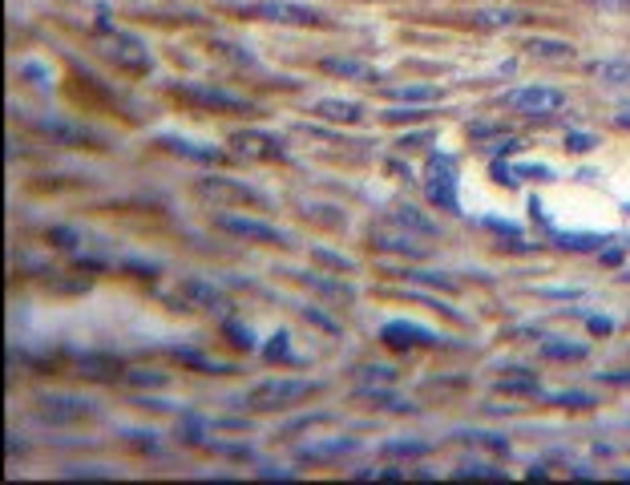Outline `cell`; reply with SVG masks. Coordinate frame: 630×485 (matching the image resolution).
Wrapping results in <instances>:
<instances>
[{"instance_id":"cell-5","label":"cell","mask_w":630,"mask_h":485,"mask_svg":"<svg viewBox=\"0 0 630 485\" xmlns=\"http://www.w3.org/2000/svg\"><path fill=\"white\" fill-rule=\"evenodd\" d=\"M194 194L202 203H210L215 211H235V207H267V194L239 182V178H227V174H206V178H194Z\"/></svg>"},{"instance_id":"cell-15","label":"cell","mask_w":630,"mask_h":485,"mask_svg":"<svg viewBox=\"0 0 630 485\" xmlns=\"http://www.w3.org/2000/svg\"><path fill=\"white\" fill-rule=\"evenodd\" d=\"M283 275H291L295 283H303L307 291H315V296H324L332 304H356V291L344 279H328L320 271H283Z\"/></svg>"},{"instance_id":"cell-40","label":"cell","mask_w":630,"mask_h":485,"mask_svg":"<svg viewBox=\"0 0 630 485\" xmlns=\"http://www.w3.org/2000/svg\"><path fill=\"white\" fill-rule=\"evenodd\" d=\"M49 243H53V247H61V251H77L81 235H77L73 227H49Z\"/></svg>"},{"instance_id":"cell-41","label":"cell","mask_w":630,"mask_h":485,"mask_svg":"<svg viewBox=\"0 0 630 485\" xmlns=\"http://www.w3.org/2000/svg\"><path fill=\"white\" fill-rule=\"evenodd\" d=\"M223 336H231V344H235V348H247V352L255 348L251 328H243V324H235V320H227V324H223Z\"/></svg>"},{"instance_id":"cell-24","label":"cell","mask_w":630,"mask_h":485,"mask_svg":"<svg viewBox=\"0 0 630 485\" xmlns=\"http://www.w3.org/2000/svg\"><path fill=\"white\" fill-rule=\"evenodd\" d=\"M586 73L602 85H614V89H630V61L622 57H602V61H590Z\"/></svg>"},{"instance_id":"cell-21","label":"cell","mask_w":630,"mask_h":485,"mask_svg":"<svg viewBox=\"0 0 630 485\" xmlns=\"http://www.w3.org/2000/svg\"><path fill=\"white\" fill-rule=\"evenodd\" d=\"M521 21H525V13H517V9H473L469 13V25L477 33H505V29H513Z\"/></svg>"},{"instance_id":"cell-34","label":"cell","mask_w":630,"mask_h":485,"mask_svg":"<svg viewBox=\"0 0 630 485\" xmlns=\"http://www.w3.org/2000/svg\"><path fill=\"white\" fill-rule=\"evenodd\" d=\"M17 73H21V77H33L37 89H53V69L41 65V61H33V57H25V61L17 65Z\"/></svg>"},{"instance_id":"cell-39","label":"cell","mask_w":630,"mask_h":485,"mask_svg":"<svg viewBox=\"0 0 630 485\" xmlns=\"http://www.w3.org/2000/svg\"><path fill=\"white\" fill-rule=\"evenodd\" d=\"M582 5H590L602 17H630V0H582Z\"/></svg>"},{"instance_id":"cell-49","label":"cell","mask_w":630,"mask_h":485,"mask_svg":"<svg viewBox=\"0 0 630 485\" xmlns=\"http://www.w3.org/2000/svg\"><path fill=\"white\" fill-rule=\"evenodd\" d=\"M586 328H590L594 336H610V332H614V320H606V316H590Z\"/></svg>"},{"instance_id":"cell-4","label":"cell","mask_w":630,"mask_h":485,"mask_svg":"<svg viewBox=\"0 0 630 485\" xmlns=\"http://www.w3.org/2000/svg\"><path fill=\"white\" fill-rule=\"evenodd\" d=\"M324 380H295V376H271V380H259L255 388H247L243 405L255 409V413H279V409H295L311 397H324Z\"/></svg>"},{"instance_id":"cell-51","label":"cell","mask_w":630,"mask_h":485,"mask_svg":"<svg viewBox=\"0 0 630 485\" xmlns=\"http://www.w3.org/2000/svg\"><path fill=\"white\" fill-rule=\"evenodd\" d=\"M602 384H630V372H598Z\"/></svg>"},{"instance_id":"cell-10","label":"cell","mask_w":630,"mask_h":485,"mask_svg":"<svg viewBox=\"0 0 630 485\" xmlns=\"http://www.w3.org/2000/svg\"><path fill=\"white\" fill-rule=\"evenodd\" d=\"M215 231L223 235H235V239H247V243H259V247H287L291 235L263 223V219H247V215H235V211H219L215 215Z\"/></svg>"},{"instance_id":"cell-45","label":"cell","mask_w":630,"mask_h":485,"mask_svg":"<svg viewBox=\"0 0 630 485\" xmlns=\"http://www.w3.org/2000/svg\"><path fill=\"white\" fill-rule=\"evenodd\" d=\"M594 146H598L594 134H566V150H574V154H590Z\"/></svg>"},{"instance_id":"cell-44","label":"cell","mask_w":630,"mask_h":485,"mask_svg":"<svg viewBox=\"0 0 630 485\" xmlns=\"http://www.w3.org/2000/svg\"><path fill=\"white\" fill-rule=\"evenodd\" d=\"M315 425H332V417H328V413H315V417H299V421L283 425L279 433H283V437H291V433H303V429H315Z\"/></svg>"},{"instance_id":"cell-13","label":"cell","mask_w":630,"mask_h":485,"mask_svg":"<svg viewBox=\"0 0 630 485\" xmlns=\"http://www.w3.org/2000/svg\"><path fill=\"white\" fill-rule=\"evenodd\" d=\"M231 154L235 158H247V162H283L287 150L275 134H263V130H235L231 134Z\"/></svg>"},{"instance_id":"cell-22","label":"cell","mask_w":630,"mask_h":485,"mask_svg":"<svg viewBox=\"0 0 630 485\" xmlns=\"http://www.w3.org/2000/svg\"><path fill=\"white\" fill-rule=\"evenodd\" d=\"M384 97H396V102L408 106H433L441 102V85H425V81H408V85H380Z\"/></svg>"},{"instance_id":"cell-35","label":"cell","mask_w":630,"mask_h":485,"mask_svg":"<svg viewBox=\"0 0 630 485\" xmlns=\"http://www.w3.org/2000/svg\"><path fill=\"white\" fill-rule=\"evenodd\" d=\"M126 384H134V388H166L170 376H166V372H154V368H130V372H126Z\"/></svg>"},{"instance_id":"cell-31","label":"cell","mask_w":630,"mask_h":485,"mask_svg":"<svg viewBox=\"0 0 630 485\" xmlns=\"http://www.w3.org/2000/svg\"><path fill=\"white\" fill-rule=\"evenodd\" d=\"M271 364H299V356L291 352V336L287 332H275L271 336V344H267V352H263Z\"/></svg>"},{"instance_id":"cell-38","label":"cell","mask_w":630,"mask_h":485,"mask_svg":"<svg viewBox=\"0 0 630 485\" xmlns=\"http://www.w3.org/2000/svg\"><path fill=\"white\" fill-rule=\"evenodd\" d=\"M465 441H473V445H481V449H489V453H509V441L505 437H497V433H461Z\"/></svg>"},{"instance_id":"cell-54","label":"cell","mask_w":630,"mask_h":485,"mask_svg":"<svg viewBox=\"0 0 630 485\" xmlns=\"http://www.w3.org/2000/svg\"><path fill=\"white\" fill-rule=\"evenodd\" d=\"M622 283H630V271H622Z\"/></svg>"},{"instance_id":"cell-46","label":"cell","mask_w":630,"mask_h":485,"mask_svg":"<svg viewBox=\"0 0 630 485\" xmlns=\"http://www.w3.org/2000/svg\"><path fill=\"white\" fill-rule=\"evenodd\" d=\"M303 320H307V324H315V328H324V332H332V336L340 332V324H336V320H328L324 312H315V308H303Z\"/></svg>"},{"instance_id":"cell-47","label":"cell","mask_w":630,"mask_h":485,"mask_svg":"<svg viewBox=\"0 0 630 485\" xmlns=\"http://www.w3.org/2000/svg\"><path fill=\"white\" fill-rule=\"evenodd\" d=\"M598 243H602L598 235H562V247H570V251H590Z\"/></svg>"},{"instance_id":"cell-52","label":"cell","mask_w":630,"mask_h":485,"mask_svg":"<svg viewBox=\"0 0 630 485\" xmlns=\"http://www.w3.org/2000/svg\"><path fill=\"white\" fill-rule=\"evenodd\" d=\"M602 263H606V267H618V263H622V251H618V247H610V251L602 255Z\"/></svg>"},{"instance_id":"cell-43","label":"cell","mask_w":630,"mask_h":485,"mask_svg":"<svg viewBox=\"0 0 630 485\" xmlns=\"http://www.w3.org/2000/svg\"><path fill=\"white\" fill-rule=\"evenodd\" d=\"M457 477H493V481H501L505 473L493 469V465H485V461H465V465L457 469Z\"/></svg>"},{"instance_id":"cell-18","label":"cell","mask_w":630,"mask_h":485,"mask_svg":"<svg viewBox=\"0 0 630 485\" xmlns=\"http://www.w3.org/2000/svg\"><path fill=\"white\" fill-rule=\"evenodd\" d=\"M521 49H525V57H534L542 65H570L578 57V49L558 37H530V41H521Z\"/></svg>"},{"instance_id":"cell-23","label":"cell","mask_w":630,"mask_h":485,"mask_svg":"<svg viewBox=\"0 0 630 485\" xmlns=\"http://www.w3.org/2000/svg\"><path fill=\"white\" fill-rule=\"evenodd\" d=\"M497 393H501V397H538V393H542V380H538V372H530V368H513V372H505V376L497 380Z\"/></svg>"},{"instance_id":"cell-1","label":"cell","mask_w":630,"mask_h":485,"mask_svg":"<svg viewBox=\"0 0 630 485\" xmlns=\"http://www.w3.org/2000/svg\"><path fill=\"white\" fill-rule=\"evenodd\" d=\"M223 13L239 21H267V25H295V29H332L336 21L324 9L295 5V0H223Z\"/></svg>"},{"instance_id":"cell-7","label":"cell","mask_w":630,"mask_h":485,"mask_svg":"<svg viewBox=\"0 0 630 485\" xmlns=\"http://www.w3.org/2000/svg\"><path fill=\"white\" fill-rule=\"evenodd\" d=\"M33 413H37L45 425H53V429L97 421V405H93L89 397H77V393H45V397H33Z\"/></svg>"},{"instance_id":"cell-27","label":"cell","mask_w":630,"mask_h":485,"mask_svg":"<svg viewBox=\"0 0 630 485\" xmlns=\"http://www.w3.org/2000/svg\"><path fill=\"white\" fill-rule=\"evenodd\" d=\"M178 364H186V368H194V372H202V376H227V372H235L231 364H219V360H210V356H202V352H194V348H174L170 352Z\"/></svg>"},{"instance_id":"cell-50","label":"cell","mask_w":630,"mask_h":485,"mask_svg":"<svg viewBox=\"0 0 630 485\" xmlns=\"http://www.w3.org/2000/svg\"><path fill=\"white\" fill-rule=\"evenodd\" d=\"M360 372H364L368 380H392V376H396V368H384V364H376V368L368 364V368H360Z\"/></svg>"},{"instance_id":"cell-11","label":"cell","mask_w":630,"mask_h":485,"mask_svg":"<svg viewBox=\"0 0 630 485\" xmlns=\"http://www.w3.org/2000/svg\"><path fill=\"white\" fill-rule=\"evenodd\" d=\"M380 344L392 352H412V348H437L441 336L425 324H412V320H388L380 328Z\"/></svg>"},{"instance_id":"cell-25","label":"cell","mask_w":630,"mask_h":485,"mask_svg":"<svg viewBox=\"0 0 630 485\" xmlns=\"http://www.w3.org/2000/svg\"><path fill=\"white\" fill-rule=\"evenodd\" d=\"M77 376H85V380H118V376H126V372H122V360L89 352V356L77 360Z\"/></svg>"},{"instance_id":"cell-32","label":"cell","mask_w":630,"mask_h":485,"mask_svg":"<svg viewBox=\"0 0 630 485\" xmlns=\"http://www.w3.org/2000/svg\"><path fill=\"white\" fill-rule=\"evenodd\" d=\"M509 174H513V182H521V178L550 182V178H554V166H546V162H513V166H509Z\"/></svg>"},{"instance_id":"cell-29","label":"cell","mask_w":630,"mask_h":485,"mask_svg":"<svg viewBox=\"0 0 630 485\" xmlns=\"http://www.w3.org/2000/svg\"><path fill=\"white\" fill-rule=\"evenodd\" d=\"M210 429H215V425H210V421H202L198 413H182V417H178V437H182L186 445H202Z\"/></svg>"},{"instance_id":"cell-16","label":"cell","mask_w":630,"mask_h":485,"mask_svg":"<svg viewBox=\"0 0 630 485\" xmlns=\"http://www.w3.org/2000/svg\"><path fill=\"white\" fill-rule=\"evenodd\" d=\"M416 239H420V235L404 231V227H400V223H392V219H384L380 227H372V243L388 247L392 255H408V259H425V247H420Z\"/></svg>"},{"instance_id":"cell-6","label":"cell","mask_w":630,"mask_h":485,"mask_svg":"<svg viewBox=\"0 0 630 485\" xmlns=\"http://www.w3.org/2000/svg\"><path fill=\"white\" fill-rule=\"evenodd\" d=\"M501 106L513 110V114H521V118H542L546 122V118L566 114L570 97L562 89H554V85H517V89L501 93Z\"/></svg>"},{"instance_id":"cell-48","label":"cell","mask_w":630,"mask_h":485,"mask_svg":"<svg viewBox=\"0 0 630 485\" xmlns=\"http://www.w3.org/2000/svg\"><path fill=\"white\" fill-rule=\"evenodd\" d=\"M433 142V130H425V134H404L400 138V150L408 154V150H420V146H429Z\"/></svg>"},{"instance_id":"cell-37","label":"cell","mask_w":630,"mask_h":485,"mask_svg":"<svg viewBox=\"0 0 630 485\" xmlns=\"http://www.w3.org/2000/svg\"><path fill=\"white\" fill-rule=\"evenodd\" d=\"M425 118H433V110H429V106H408V110H384V122H392V126H400V122H425Z\"/></svg>"},{"instance_id":"cell-42","label":"cell","mask_w":630,"mask_h":485,"mask_svg":"<svg viewBox=\"0 0 630 485\" xmlns=\"http://www.w3.org/2000/svg\"><path fill=\"white\" fill-rule=\"evenodd\" d=\"M550 401H554V405H562V409H594V405H598L590 393H554Z\"/></svg>"},{"instance_id":"cell-28","label":"cell","mask_w":630,"mask_h":485,"mask_svg":"<svg viewBox=\"0 0 630 485\" xmlns=\"http://www.w3.org/2000/svg\"><path fill=\"white\" fill-rule=\"evenodd\" d=\"M388 219H392V223H400L404 231L420 235V239H433V235H437V223H433V219H425V215H420L416 207H396Z\"/></svg>"},{"instance_id":"cell-12","label":"cell","mask_w":630,"mask_h":485,"mask_svg":"<svg viewBox=\"0 0 630 485\" xmlns=\"http://www.w3.org/2000/svg\"><path fill=\"white\" fill-rule=\"evenodd\" d=\"M178 296L186 308H202V312H227L231 296L215 283V279H202V275H186L178 279Z\"/></svg>"},{"instance_id":"cell-14","label":"cell","mask_w":630,"mask_h":485,"mask_svg":"<svg viewBox=\"0 0 630 485\" xmlns=\"http://www.w3.org/2000/svg\"><path fill=\"white\" fill-rule=\"evenodd\" d=\"M154 146H162V150L174 154V158L202 162V166H219V162H227V154H223L219 146H202V142H190V138H178V134H162Z\"/></svg>"},{"instance_id":"cell-55","label":"cell","mask_w":630,"mask_h":485,"mask_svg":"<svg viewBox=\"0 0 630 485\" xmlns=\"http://www.w3.org/2000/svg\"><path fill=\"white\" fill-rule=\"evenodd\" d=\"M372 5H388V0H372Z\"/></svg>"},{"instance_id":"cell-8","label":"cell","mask_w":630,"mask_h":485,"mask_svg":"<svg viewBox=\"0 0 630 485\" xmlns=\"http://www.w3.org/2000/svg\"><path fill=\"white\" fill-rule=\"evenodd\" d=\"M425 194L429 203L457 215L461 211V199H457V162L449 154H433L429 166H425Z\"/></svg>"},{"instance_id":"cell-9","label":"cell","mask_w":630,"mask_h":485,"mask_svg":"<svg viewBox=\"0 0 630 485\" xmlns=\"http://www.w3.org/2000/svg\"><path fill=\"white\" fill-rule=\"evenodd\" d=\"M41 138H49L53 146H65V150H110L101 134H93L89 126L81 122H65V118H33L29 122Z\"/></svg>"},{"instance_id":"cell-26","label":"cell","mask_w":630,"mask_h":485,"mask_svg":"<svg viewBox=\"0 0 630 485\" xmlns=\"http://www.w3.org/2000/svg\"><path fill=\"white\" fill-rule=\"evenodd\" d=\"M538 356L542 360H554V364H582L586 356H590V348L586 344H578V340H542L538 344Z\"/></svg>"},{"instance_id":"cell-3","label":"cell","mask_w":630,"mask_h":485,"mask_svg":"<svg viewBox=\"0 0 630 485\" xmlns=\"http://www.w3.org/2000/svg\"><path fill=\"white\" fill-rule=\"evenodd\" d=\"M166 97L178 102L182 110H194V114H219V118H255L259 114V106L247 102V97L215 89V85H202V81H170Z\"/></svg>"},{"instance_id":"cell-33","label":"cell","mask_w":630,"mask_h":485,"mask_svg":"<svg viewBox=\"0 0 630 485\" xmlns=\"http://www.w3.org/2000/svg\"><path fill=\"white\" fill-rule=\"evenodd\" d=\"M311 263H324V267H332V271H340V275H352V271H356V263H352L348 255H336V251H328V247H311Z\"/></svg>"},{"instance_id":"cell-2","label":"cell","mask_w":630,"mask_h":485,"mask_svg":"<svg viewBox=\"0 0 630 485\" xmlns=\"http://www.w3.org/2000/svg\"><path fill=\"white\" fill-rule=\"evenodd\" d=\"M89 49L105 65H114L122 77H150V69H154L150 45L142 37H134V33L114 29V25H101L97 33H89Z\"/></svg>"},{"instance_id":"cell-19","label":"cell","mask_w":630,"mask_h":485,"mask_svg":"<svg viewBox=\"0 0 630 485\" xmlns=\"http://www.w3.org/2000/svg\"><path fill=\"white\" fill-rule=\"evenodd\" d=\"M315 69L328 73V77H344V81H368V85L380 81V73L368 61H356V57H320Z\"/></svg>"},{"instance_id":"cell-20","label":"cell","mask_w":630,"mask_h":485,"mask_svg":"<svg viewBox=\"0 0 630 485\" xmlns=\"http://www.w3.org/2000/svg\"><path fill=\"white\" fill-rule=\"evenodd\" d=\"M360 449V441H344V437H336V441H311V445H303L299 449V461H311V465H324V461H340V457H348V453H356Z\"/></svg>"},{"instance_id":"cell-36","label":"cell","mask_w":630,"mask_h":485,"mask_svg":"<svg viewBox=\"0 0 630 485\" xmlns=\"http://www.w3.org/2000/svg\"><path fill=\"white\" fill-rule=\"evenodd\" d=\"M356 401H372V405H380V409H396V413H404V409H408L400 397H392L388 388H376V384H372V388H364V393H356Z\"/></svg>"},{"instance_id":"cell-30","label":"cell","mask_w":630,"mask_h":485,"mask_svg":"<svg viewBox=\"0 0 630 485\" xmlns=\"http://www.w3.org/2000/svg\"><path fill=\"white\" fill-rule=\"evenodd\" d=\"M380 453L384 457H429V441H416V437H408V441H384Z\"/></svg>"},{"instance_id":"cell-53","label":"cell","mask_w":630,"mask_h":485,"mask_svg":"<svg viewBox=\"0 0 630 485\" xmlns=\"http://www.w3.org/2000/svg\"><path fill=\"white\" fill-rule=\"evenodd\" d=\"M618 126H626V130H630V106H622V114H618Z\"/></svg>"},{"instance_id":"cell-17","label":"cell","mask_w":630,"mask_h":485,"mask_svg":"<svg viewBox=\"0 0 630 485\" xmlns=\"http://www.w3.org/2000/svg\"><path fill=\"white\" fill-rule=\"evenodd\" d=\"M307 114L324 118V122H336V126H356L364 122V106L360 102H344V97H315L307 106Z\"/></svg>"}]
</instances>
